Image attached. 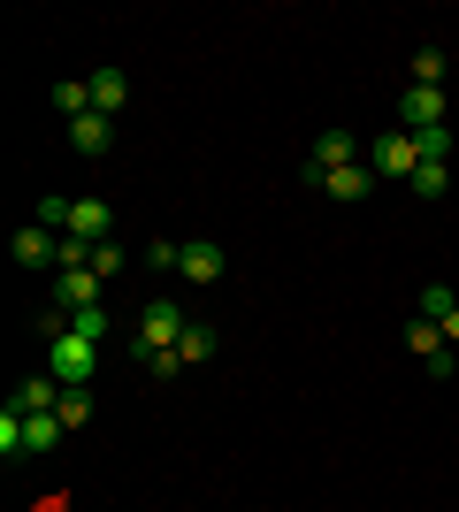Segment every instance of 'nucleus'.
I'll list each match as a JSON object with an SVG mask.
<instances>
[{"label": "nucleus", "mask_w": 459, "mask_h": 512, "mask_svg": "<svg viewBox=\"0 0 459 512\" xmlns=\"http://www.w3.org/2000/svg\"><path fill=\"white\" fill-rule=\"evenodd\" d=\"M39 337H46V375H54L62 390H92V375H100V344H92V337H77L62 306H54V314L39 321Z\"/></svg>", "instance_id": "f257e3e1"}, {"label": "nucleus", "mask_w": 459, "mask_h": 512, "mask_svg": "<svg viewBox=\"0 0 459 512\" xmlns=\"http://www.w3.org/2000/svg\"><path fill=\"white\" fill-rule=\"evenodd\" d=\"M192 321H184V306L176 299H153L146 314H138V352H176V337H184Z\"/></svg>", "instance_id": "f03ea898"}, {"label": "nucleus", "mask_w": 459, "mask_h": 512, "mask_svg": "<svg viewBox=\"0 0 459 512\" xmlns=\"http://www.w3.org/2000/svg\"><path fill=\"white\" fill-rule=\"evenodd\" d=\"M352 161H368V146H360V138H352V130H322V146L306 153V184H322V176L352 169Z\"/></svg>", "instance_id": "7ed1b4c3"}, {"label": "nucleus", "mask_w": 459, "mask_h": 512, "mask_svg": "<svg viewBox=\"0 0 459 512\" xmlns=\"http://www.w3.org/2000/svg\"><path fill=\"white\" fill-rule=\"evenodd\" d=\"M368 169H375V176H414V169H421L414 130H383V138L368 146Z\"/></svg>", "instance_id": "20e7f679"}, {"label": "nucleus", "mask_w": 459, "mask_h": 512, "mask_svg": "<svg viewBox=\"0 0 459 512\" xmlns=\"http://www.w3.org/2000/svg\"><path fill=\"white\" fill-rule=\"evenodd\" d=\"M54 306H62V314H92V306H100V276H92V268L54 276Z\"/></svg>", "instance_id": "39448f33"}, {"label": "nucleus", "mask_w": 459, "mask_h": 512, "mask_svg": "<svg viewBox=\"0 0 459 512\" xmlns=\"http://www.w3.org/2000/svg\"><path fill=\"white\" fill-rule=\"evenodd\" d=\"M437 123H444V92L406 85V100H398V130H437Z\"/></svg>", "instance_id": "423d86ee"}, {"label": "nucleus", "mask_w": 459, "mask_h": 512, "mask_svg": "<svg viewBox=\"0 0 459 512\" xmlns=\"http://www.w3.org/2000/svg\"><path fill=\"white\" fill-rule=\"evenodd\" d=\"M108 230H115L108 199H69V237H85V245H108Z\"/></svg>", "instance_id": "0eeeda50"}, {"label": "nucleus", "mask_w": 459, "mask_h": 512, "mask_svg": "<svg viewBox=\"0 0 459 512\" xmlns=\"http://www.w3.org/2000/svg\"><path fill=\"white\" fill-rule=\"evenodd\" d=\"M222 268H230V260H222V245H215V237H192V245H184V268H176V276H184V283H222Z\"/></svg>", "instance_id": "6e6552de"}, {"label": "nucleus", "mask_w": 459, "mask_h": 512, "mask_svg": "<svg viewBox=\"0 0 459 512\" xmlns=\"http://www.w3.org/2000/svg\"><path fill=\"white\" fill-rule=\"evenodd\" d=\"M16 260H23V268H46V260H62V230H46V222H23V230H16Z\"/></svg>", "instance_id": "1a4fd4ad"}, {"label": "nucleus", "mask_w": 459, "mask_h": 512, "mask_svg": "<svg viewBox=\"0 0 459 512\" xmlns=\"http://www.w3.org/2000/svg\"><path fill=\"white\" fill-rule=\"evenodd\" d=\"M69 146H77V153H108L115 146V115H100V107L77 115V123H69Z\"/></svg>", "instance_id": "9d476101"}, {"label": "nucleus", "mask_w": 459, "mask_h": 512, "mask_svg": "<svg viewBox=\"0 0 459 512\" xmlns=\"http://www.w3.org/2000/svg\"><path fill=\"white\" fill-rule=\"evenodd\" d=\"M406 344H414V352H421L429 367H437V375H452V344H444V329H437V321H414V329H406Z\"/></svg>", "instance_id": "9b49d317"}, {"label": "nucleus", "mask_w": 459, "mask_h": 512, "mask_svg": "<svg viewBox=\"0 0 459 512\" xmlns=\"http://www.w3.org/2000/svg\"><path fill=\"white\" fill-rule=\"evenodd\" d=\"M16 406H23V413H62V383H54V375L39 367V375L16 390Z\"/></svg>", "instance_id": "f8f14e48"}, {"label": "nucleus", "mask_w": 459, "mask_h": 512, "mask_svg": "<svg viewBox=\"0 0 459 512\" xmlns=\"http://www.w3.org/2000/svg\"><path fill=\"white\" fill-rule=\"evenodd\" d=\"M322 192H329V199H368V192H375V169H368V161H352V169L322 176Z\"/></svg>", "instance_id": "ddd939ff"}, {"label": "nucleus", "mask_w": 459, "mask_h": 512, "mask_svg": "<svg viewBox=\"0 0 459 512\" xmlns=\"http://www.w3.org/2000/svg\"><path fill=\"white\" fill-rule=\"evenodd\" d=\"M123 100H131V77H123V69H92V107H100V115H115Z\"/></svg>", "instance_id": "4468645a"}, {"label": "nucleus", "mask_w": 459, "mask_h": 512, "mask_svg": "<svg viewBox=\"0 0 459 512\" xmlns=\"http://www.w3.org/2000/svg\"><path fill=\"white\" fill-rule=\"evenodd\" d=\"M176 360H184V367H199V360H215V329H207V321H192V329H184V337H176Z\"/></svg>", "instance_id": "2eb2a0df"}, {"label": "nucleus", "mask_w": 459, "mask_h": 512, "mask_svg": "<svg viewBox=\"0 0 459 512\" xmlns=\"http://www.w3.org/2000/svg\"><path fill=\"white\" fill-rule=\"evenodd\" d=\"M23 421H31V459H39V451H62V413H23Z\"/></svg>", "instance_id": "dca6fc26"}, {"label": "nucleus", "mask_w": 459, "mask_h": 512, "mask_svg": "<svg viewBox=\"0 0 459 512\" xmlns=\"http://www.w3.org/2000/svg\"><path fill=\"white\" fill-rule=\"evenodd\" d=\"M406 184H414V199H444V184H452V169H444V161H421V169L406 176Z\"/></svg>", "instance_id": "f3484780"}, {"label": "nucleus", "mask_w": 459, "mask_h": 512, "mask_svg": "<svg viewBox=\"0 0 459 512\" xmlns=\"http://www.w3.org/2000/svg\"><path fill=\"white\" fill-rule=\"evenodd\" d=\"M54 107H62L69 123H77V115H92V77H85V85H77V77H69V85H54Z\"/></svg>", "instance_id": "a211bd4d"}, {"label": "nucleus", "mask_w": 459, "mask_h": 512, "mask_svg": "<svg viewBox=\"0 0 459 512\" xmlns=\"http://www.w3.org/2000/svg\"><path fill=\"white\" fill-rule=\"evenodd\" d=\"M414 85L444 92V46H421V54H414Z\"/></svg>", "instance_id": "6ab92c4d"}, {"label": "nucleus", "mask_w": 459, "mask_h": 512, "mask_svg": "<svg viewBox=\"0 0 459 512\" xmlns=\"http://www.w3.org/2000/svg\"><path fill=\"white\" fill-rule=\"evenodd\" d=\"M146 268L176 276V268H184V245H176V237H153V245H146Z\"/></svg>", "instance_id": "aec40b11"}, {"label": "nucleus", "mask_w": 459, "mask_h": 512, "mask_svg": "<svg viewBox=\"0 0 459 512\" xmlns=\"http://www.w3.org/2000/svg\"><path fill=\"white\" fill-rule=\"evenodd\" d=\"M452 283H429V291H421V321H444V314H452Z\"/></svg>", "instance_id": "412c9836"}, {"label": "nucleus", "mask_w": 459, "mask_h": 512, "mask_svg": "<svg viewBox=\"0 0 459 512\" xmlns=\"http://www.w3.org/2000/svg\"><path fill=\"white\" fill-rule=\"evenodd\" d=\"M31 222H46V230H62V237H69V199H62V192H46Z\"/></svg>", "instance_id": "4be33fe9"}, {"label": "nucleus", "mask_w": 459, "mask_h": 512, "mask_svg": "<svg viewBox=\"0 0 459 512\" xmlns=\"http://www.w3.org/2000/svg\"><path fill=\"white\" fill-rule=\"evenodd\" d=\"M92 421V390H62V428H85Z\"/></svg>", "instance_id": "5701e85b"}, {"label": "nucleus", "mask_w": 459, "mask_h": 512, "mask_svg": "<svg viewBox=\"0 0 459 512\" xmlns=\"http://www.w3.org/2000/svg\"><path fill=\"white\" fill-rule=\"evenodd\" d=\"M115 268H123V245H115V237H108V245H92V276L108 283V276H115Z\"/></svg>", "instance_id": "b1692460"}, {"label": "nucleus", "mask_w": 459, "mask_h": 512, "mask_svg": "<svg viewBox=\"0 0 459 512\" xmlns=\"http://www.w3.org/2000/svg\"><path fill=\"white\" fill-rule=\"evenodd\" d=\"M414 146H421V161H444V146H452V130H414Z\"/></svg>", "instance_id": "393cba45"}, {"label": "nucleus", "mask_w": 459, "mask_h": 512, "mask_svg": "<svg viewBox=\"0 0 459 512\" xmlns=\"http://www.w3.org/2000/svg\"><path fill=\"white\" fill-rule=\"evenodd\" d=\"M69 329H77V337H92V344H100V337H108V314H100V306H92V314H69Z\"/></svg>", "instance_id": "a878e982"}, {"label": "nucleus", "mask_w": 459, "mask_h": 512, "mask_svg": "<svg viewBox=\"0 0 459 512\" xmlns=\"http://www.w3.org/2000/svg\"><path fill=\"white\" fill-rule=\"evenodd\" d=\"M437 329H444V344H452V352H459V306H452V314L437 321Z\"/></svg>", "instance_id": "bb28decb"}]
</instances>
